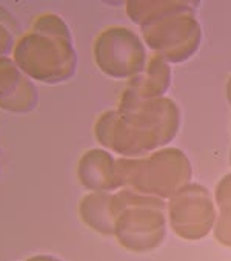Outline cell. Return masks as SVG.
Listing matches in <instances>:
<instances>
[{
	"label": "cell",
	"instance_id": "9a60e30c",
	"mask_svg": "<svg viewBox=\"0 0 231 261\" xmlns=\"http://www.w3.org/2000/svg\"><path fill=\"white\" fill-rule=\"evenodd\" d=\"M226 99H228V103L231 106V77L226 82Z\"/></svg>",
	"mask_w": 231,
	"mask_h": 261
},
{
	"label": "cell",
	"instance_id": "2e32d148",
	"mask_svg": "<svg viewBox=\"0 0 231 261\" xmlns=\"http://www.w3.org/2000/svg\"><path fill=\"white\" fill-rule=\"evenodd\" d=\"M229 164H231V150H229Z\"/></svg>",
	"mask_w": 231,
	"mask_h": 261
},
{
	"label": "cell",
	"instance_id": "30bf717a",
	"mask_svg": "<svg viewBox=\"0 0 231 261\" xmlns=\"http://www.w3.org/2000/svg\"><path fill=\"white\" fill-rule=\"evenodd\" d=\"M111 201L112 193L109 192H90L79 202V218L94 232L103 237H114L115 217L111 208Z\"/></svg>",
	"mask_w": 231,
	"mask_h": 261
},
{
	"label": "cell",
	"instance_id": "4fadbf2b",
	"mask_svg": "<svg viewBox=\"0 0 231 261\" xmlns=\"http://www.w3.org/2000/svg\"><path fill=\"white\" fill-rule=\"evenodd\" d=\"M19 34V22L14 14L0 5V58H7L13 55Z\"/></svg>",
	"mask_w": 231,
	"mask_h": 261
},
{
	"label": "cell",
	"instance_id": "277c9868",
	"mask_svg": "<svg viewBox=\"0 0 231 261\" xmlns=\"http://www.w3.org/2000/svg\"><path fill=\"white\" fill-rule=\"evenodd\" d=\"M122 189L142 195L169 199L191 182V163L187 154L172 147L156 150L142 158H121L115 161Z\"/></svg>",
	"mask_w": 231,
	"mask_h": 261
},
{
	"label": "cell",
	"instance_id": "8fae6325",
	"mask_svg": "<svg viewBox=\"0 0 231 261\" xmlns=\"http://www.w3.org/2000/svg\"><path fill=\"white\" fill-rule=\"evenodd\" d=\"M171 84V68L169 64L159 55L148 58L143 73L136 76L127 85L134 94L142 99H159L163 97Z\"/></svg>",
	"mask_w": 231,
	"mask_h": 261
},
{
	"label": "cell",
	"instance_id": "6da1fadb",
	"mask_svg": "<svg viewBox=\"0 0 231 261\" xmlns=\"http://www.w3.org/2000/svg\"><path fill=\"white\" fill-rule=\"evenodd\" d=\"M179 125L181 112L172 99H142L125 88L118 110L99 116L94 135L105 150L122 158H142L165 148L176 138Z\"/></svg>",
	"mask_w": 231,
	"mask_h": 261
},
{
	"label": "cell",
	"instance_id": "ba28073f",
	"mask_svg": "<svg viewBox=\"0 0 231 261\" xmlns=\"http://www.w3.org/2000/svg\"><path fill=\"white\" fill-rule=\"evenodd\" d=\"M39 103V90L13 61L0 58V109L13 115H28Z\"/></svg>",
	"mask_w": 231,
	"mask_h": 261
},
{
	"label": "cell",
	"instance_id": "9c48e42d",
	"mask_svg": "<svg viewBox=\"0 0 231 261\" xmlns=\"http://www.w3.org/2000/svg\"><path fill=\"white\" fill-rule=\"evenodd\" d=\"M77 179L90 192L121 190V181L115 172V160L105 148H91L85 151L77 163Z\"/></svg>",
	"mask_w": 231,
	"mask_h": 261
},
{
	"label": "cell",
	"instance_id": "3957f363",
	"mask_svg": "<svg viewBox=\"0 0 231 261\" xmlns=\"http://www.w3.org/2000/svg\"><path fill=\"white\" fill-rule=\"evenodd\" d=\"M128 17L145 43L168 64H182L199 49L202 30L188 2H127Z\"/></svg>",
	"mask_w": 231,
	"mask_h": 261
},
{
	"label": "cell",
	"instance_id": "5b68a950",
	"mask_svg": "<svg viewBox=\"0 0 231 261\" xmlns=\"http://www.w3.org/2000/svg\"><path fill=\"white\" fill-rule=\"evenodd\" d=\"M114 237L130 252H151L166 237V202L162 198L121 189L112 193Z\"/></svg>",
	"mask_w": 231,
	"mask_h": 261
},
{
	"label": "cell",
	"instance_id": "7c38bea8",
	"mask_svg": "<svg viewBox=\"0 0 231 261\" xmlns=\"http://www.w3.org/2000/svg\"><path fill=\"white\" fill-rule=\"evenodd\" d=\"M217 220L213 227L216 240L231 249V173L225 175L214 192Z\"/></svg>",
	"mask_w": 231,
	"mask_h": 261
},
{
	"label": "cell",
	"instance_id": "52a82bcc",
	"mask_svg": "<svg viewBox=\"0 0 231 261\" xmlns=\"http://www.w3.org/2000/svg\"><path fill=\"white\" fill-rule=\"evenodd\" d=\"M168 223L179 238L199 241L214 227L217 207L211 193L200 184L190 182L166 202Z\"/></svg>",
	"mask_w": 231,
	"mask_h": 261
},
{
	"label": "cell",
	"instance_id": "7a4b0ae2",
	"mask_svg": "<svg viewBox=\"0 0 231 261\" xmlns=\"http://www.w3.org/2000/svg\"><path fill=\"white\" fill-rule=\"evenodd\" d=\"M11 58L30 79L48 85L73 79L77 70L71 30L54 13L34 19L31 28L17 39Z\"/></svg>",
	"mask_w": 231,
	"mask_h": 261
},
{
	"label": "cell",
	"instance_id": "8992f818",
	"mask_svg": "<svg viewBox=\"0 0 231 261\" xmlns=\"http://www.w3.org/2000/svg\"><path fill=\"white\" fill-rule=\"evenodd\" d=\"M97 68L112 79H134L143 73L148 58L142 39L127 27L102 30L93 45Z\"/></svg>",
	"mask_w": 231,
	"mask_h": 261
},
{
	"label": "cell",
	"instance_id": "5bb4252c",
	"mask_svg": "<svg viewBox=\"0 0 231 261\" xmlns=\"http://www.w3.org/2000/svg\"><path fill=\"white\" fill-rule=\"evenodd\" d=\"M23 261H62V259L54 256V255H43L42 253V255H33V256H30V258H26Z\"/></svg>",
	"mask_w": 231,
	"mask_h": 261
}]
</instances>
